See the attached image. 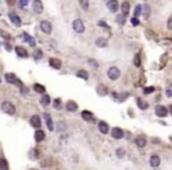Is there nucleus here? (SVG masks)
<instances>
[{
	"instance_id": "1",
	"label": "nucleus",
	"mask_w": 172,
	"mask_h": 170,
	"mask_svg": "<svg viewBox=\"0 0 172 170\" xmlns=\"http://www.w3.org/2000/svg\"><path fill=\"white\" fill-rule=\"evenodd\" d=\"M1 109H2L4 113H6V114H8V115H14V113H15V107L8 101L2 102Z\"/></svg>"
},
{
	"instance_id": "2",
	"label": "nucleus",
	"mask_w": 172,
	"mask_h": 170,
	"mask_svg": "<svg viewBox=\"0 0 172 170\" xmlns=\"http://www.w3.org/2000/svg\"><path fill=\"white\" fill-rule=\"evenodd\" d=\"M73 26V30L77 32V33H84L85 31V26H84V22L80 20V19H75L72 24Z\"/></svg>"
},
{
	"instance_id": "3",
	"label": "nucleus",
	"mask_w": 172,
	"mask_h": 170,
	"mask_svg": "<svg viewBox=\"0 0 172 170\" xmlns=\"http://www.w3.org/2000/svg\"><path fill=\"white\" fill-rule=\"evenodd\" d=\"M107 76H108L111 80H117V79H119V76H120V70H119V68L111 67L107 70Z\"/></svg>"
},
{
	"instance_id": "4",
	"label": "nucleus",
	"mask_w": 172,
	"mask_h": 170,
	"mask_svg": "<svg viewBox=\"0 0 172 170\" xmlns=\"http://www.w3.org/2000/svg\"><path fill=\"white\" fill-rule=\"evenodd\" d=\"M5 79H6V81L8 82V83H12V85H19V86H21V83H20V81H19V79L15 76V74H13V73H7L6 75H5Z\"/></svg>"
},
{
	"instance_id": "5",
	"label": "nucleus",
	"mask_w": 172,
	"mask_h": 170,
	"mask_svg": "<svg viewBox=\"0 0 172 170\" xmlns=\"http://www.w3.org/2000/svg\"><path fill=\"white\" fill-rule=\"evenodd\" d=\"M32 8H33L34 13H37V14H41L42 11H44V5H42L41 0H33Z\"/></svg>"
},
{
	"instance_id": "6",
	"label": "nucleus",
	"mask_w": 172,
	"mask_h": 170,
	"mask_svg": "<svg viewBox=\"0 0 172 170\" xmlns=\"http://www.w3.org/2000/svg\"><path fill=\"white\" fill-rule=\"evenodd\" d=\"M40 28L45 34H51V32H52V25L50 21H46V20L40 22Z\"/></svg>"
},
{
	"instance_id": "7",
	"label": "nucleus",
	"mask_w": 172,
	"mask_h": 170,
	"mask_svg": "<svg viewBox=\"0 0 172 170\" xmlns=\"http://www.w3.org/2000/svg\"><path fill=\"white\" fill-rule=\"evenodd\" d=\"M8 18H10V20L12 21V24H13L14 26H17V27H20V26H21V19H20V17H18L15 13L11 12V13L8 14Z\"/></svg>"
},
{
	"instance_id": "8",
	"label": "nucleus",
	"mask_w": 172,
	"mask_h": 170,
	"mask_svg": "<svg viewBox=\"0 0 172 170\" xmlns=\"http://www.w3.org/2000/svg\"><path fill=\"white\" fill-rule=\"evenodd\" d=\"M156 115L157 116H159V117H165V116H168V108L166 107H164V106H157L156 107Z\"/></svg>"
},
{
	"instance_id": "9",
	"label": "nucleus",
	"mask_w": 172,
	"mask_h": 170,
	"mask_svg": "<svg viewBox=\"0 0 172 170\" xmlns=\"http://www.w3.org/2000/svg\"><path fill=\"white\" fill-rule=\"evenodd\" d=\"M106 6H107V8L110 9V12H112V13H116V12L118 11V8H119L117 0H107Z\"/></svg>"
},
{
	"instance_id": "10",
	"label": "nucleus",
	"mask_w": 172,
	"mask_h": 170,
	"mask_svg": "<svg viewBox=\"0 0 172 170\" xmlns=\"http://www.w3.org/2000/svg\"><path fill=\"white\" fill-rule=\"evenodd\" d=\"M111 135L113 138H116V140H120V138H123V136H124V132L120 129V128H113L112 129V132H111Z\"/></svg>"
},
{
	"instance_id": "11",
	"label": "nucleus",
	"mask_w": 172,
	"mask_h": 170,
	"mask_svg": "<svg viewBox=\"0 0 172 170\" xmlns=\"http://www.w3.org/2000/svg\"><path fill=\"white\" fill-rule=\"evenodd\" d=\"M160 164V157L158 155H152L150 158V166L152 168H158Z\"/></svg>"
},
{
	"instance_id": "12",
	"label": "nucleus",
	"mask_w": 172,
	"mask_h": 170,
	"mask_svg": "<svg viewBox=\"0 0 172 170\" xmlns=\"http://www.w3.org/2000/svg\"><path fill=\"white\" fill-rule=\"evenodd\" d=\"M129 96H130V94H129V93H114V94H113V98L119 102L125 101Z\"/></svg>"
},
{
	"instance_id": "13",
	"label": "nucleus",
	"mask_w": 172,
	"mask_h": 170,
	"mask_svg": "<svg viewBox=\"0 0 172 170\" xmlns=\"http://www.w3.org/2000/svg\"><path fill=\"white\" fill-rule=\"evenodd\" d=\"M31 124L37 128V129H39L40 127H41V119L38 116V115H33L32 117H31Z\"/></svg>"
},
{
	"instance_id": "14",
	"label": "nucleus",
	"mask_w": 172,
	"mask_h": 170,
	"mask_svg": "<svg viewBox=\"0 0 172 170\" xmlns=\"http://www.w3.org/2000/svg\"><path fill=\"white\" fill-rule=\"evenodd\" d=\"M48 64H50V66H51V67L54 68V69H59V68H61V61H60L59 59L51 58V59H50V61H48Z\"/></svg>"
},
{
	"instance_id": "15",
	"label": "nucleus",
	"mask_w": 172,
	"mask_h": 170,
	"mask_svg": "<svg viewBox=\"0 0 172 170\" xmlns=\"http://www.w3.org/2000/svg\"><path fill=\"white\" fill-rule=\"evenodd\" d=\"M21 39H23L24 41L29 42L31 47H34V46H35V40L33 39V38H32V36H31V35H29L27 33H23V34H21Z\"/></svg>"
},
{
	"instance_id": "16",
	"label": "nucleus",
	"mask_w": 172,
	"mask_h": 170,
	"mask_svg": "<svg viewBox=\"0 0 172 170\" xmlns=\"http://www.w3.org/2000/svg\"><path fill=\"white\" fill-rule=\"evenodd\" d=\"M15 53H17L18 56H20V58H27V56H29L27 51H26L24 47H21V46H18V47L15 48Z\"/></svg>"
},
{
	"instance_id": "17",
	"label": "nucleus",
	"mask_w": 172,
	"mask_h": 170,
	"mask_svg": "<svg viewBox=\"0 0 172 170\" xmlns=\"http://www.w3.org/2000/svg\"><path fill=\"white\" fill-rule=\"evenodd\" d=\"M81 117H83L85 121H87V122H92V121L94 120L93 114H92L91 111H89V110H84V111L81 113Z\"/></svg>"
},
{
	"instance_id": "18",
	"label": "nucleus",
	"mask_w": 172,
	"mask_h": 170,
	"mask_svg": "<svg viewBox=\"0 0 172 170\" xmlns=\"http://www.w3.org/2000/svg\"><path fill=\"white\" fill-rule=\"evenodd\" d=\"M98 128H99V130H100L102 134H107V133H108V129H110L108 124H107L105 121H100V122H99Z\"/></svg>"
},
{
	"instance_id": "19",
	"label": "nucleus",
	"mask_w": 172,
	"mask_h": 170,
	"mask_svg": "<svg viewBox=\"0 0 172 170\" xmlns=\"http://www.w3.org/2000/svg\"><path fill=\"white\" fill-rule=\"evenodd\" d=\"M120 8H121V13H123V15H124V17H127L129 13H130V4H129L127 1H124Z\"/></svg>"
},
{
	"instance_id": "20",
	"label": "nucleus",
	"mask_w": 172,
	"mask_h": 170,
	"mask_svg": "<svg viewBox=\"0 0 172 170\" xmlns=\"http://www.w3.org/2000/svg\"><path fill=\"white\" fill-rule=\"evenodd\" d=\"M66 109L69 110V111H72V113H74V111H77L78 110V104L75 103L74 101H69L66 103Z\"/></svg>"
},
{
	"instance_id": "21",
	"label": "nucleus",
	"mask_w": 172,
	"mask_h": 170,
	"mask_svg": "<svg viewBox=\"0 0 172 170\" xmlns=\"http://www.w3.org/2000/svg\"><path fill=\"white\" fill-rule=\"evenodd\" d=\"M44 117H45V120H46V123H47V127H48V129L52 132L54 128H53V121H52V117H51V115L50 114H44Z\"/></svg>"
},
{
	"instance_id": "22",
	"label": "nucleus",
	"mask_w": 172,
	"mask_h": 170,
	"mask_svg": "<svg viewBox=\"0 0 172 170\" xmlns=\"http://www.w3.org/2000/svg\"><path fill=\"white\" fill-rule=\"evenodd\" d=\"M97 93H98V95H100V96H105V95L107 94V87H106L105 85H99L98 88H97Z\"/></svg>"
},
{
	"instance_id": "23",
	"label": "nucleus",
	"mask_w": 172,
	"mask_h": 170,
	"mask_svg": "<svg viewBox=\"0 0 172 170\" xmlns=\"http://www.w3.org/2000/svg\"><path fill=\"white\" fill-rule=\"evenodd\" d=\"M137 104L141 110H145V109H147V108H149V103H147L146 101H144V100H141L140 98H138L137 99Z\"/></svg>"
},
{
	"instance_id": "24",
	"label": "nucleus",
	"mask_w": 172,
	"mask_h": 170,
	"mask_svg": "<svg viewBox=\"0 0 172 170\" xmlns=\"http://www.w3.org/2000/svg\"><path fill=\"white\" fill-rule=\"evenodd\" d=\"M34 138H35V141L37 142H41L44 138H45V133L42 132V130H37L35 132V134H34Z\"/></svg>"
},
{
	"instance_id": "25",
	"label": "nucleus",
	"mask_w": 172,
	"mask_h": 170,
	"mask_svg": "<svg viewBox=\"0 0 172 170\" xmlns=\"http://www.w3.org/2000/svg\"><path fill=\"white\" fill-rule=\"evenodd\" d=\"M40 103H41V106H44V107H47L50 103H51V99H50V96L48 95H44L41 99H40Z\"/></svg>"
},
{
	"instance_id": "26",
	"label": "nucleus",
	"mask_w": 172,
	"mask_h": 170,
	"mask_svg": "<svg viewBox=\"0 0 172 170\" xmlns=\"http://www.w3.org/2000/svg\"><path fill=\"white\" fill-rule=\"evenodd\" d=\"M96 45H97L98 47H106V46H107V40L104 39V38H98V39L96 40Z\"/></svg>"
},
{
	"instance_id": "27",
	"label": "nucleus",
	"mask_w": 172,
	"mask_h": 170,
	"mask_svg": "<svg viewBox=\"0 0 172 170\" xmlns=\"http://www.w3.org/2000/svg\"><path fill=\"white\" fill-rule=\"evenodd\" d=\"M136 144H137V147L139 148H143V147H145V144H146V140L144 138V137H137L136 138Z\"/></svg>"
},
{
	"instance_id": "28",
	"label": "nucleus",
	"mask_w": 172,
	"mask_h": 170,
	"mask_svg": "<svg viewBox=\"0 0 172 170\" xmlns=\"http://www.w3.org/2000/svg\"><path fill=\"white\" fill-rule=\"evenodd\" d=\"M77 76H78V77H81V79H84V80H87V79H89L87 72H86V70H83V69L77 72Z\"/></svg>"
},
{
	"instance_id": "29",
	"label": "nucleus",
	"mask_w": 172,
	"mask_h": 170,
	"mask_svg": "<svg viewBox=\"0 0 172 170\" xmlns=\"http://www.w3.org/2000/svg\"><path fill=\"white\" fill-rule=\"evenodd\" d=\"M33 88H34L35 92L39 93V94H44L45 93V87L41 86V85H39V83H35L34 86H33Z\"/></svg>"
},
{
	"instance_id": "30",
	"label": "nucleus",
	"mask_w": 172,
	"mask_h": 170,
	"mask_svg": "<svg viewBox=\"0 0 172 170\" xmlns=\"http://www.w3.org/2000/svg\"><path fill=\"white\" fill-rule=\"evenodd\" d=\"M8 162L5 160V158H1L0 160V169L1 170H8Z\"/></svg>"
},
{
	"instance_id": "31",
	"label": "nucleus",
	"mask_w": 172,
	"mask_h": 170,
	"mask_svg": "<svg viewBox=\"0 0 172 170\" xmlns=\"http://www.w3.org/2000/svg\"><path fill=\"white\" fill-rule=\"evenodd\" d=\"M79 4H80V6L83 7V9H89V7H90L89 0H79Z\"/></svg>"
},
{
	"instance_id": "32",
	"label": "nucleus",
	"mask_w": 172,
	"mask_h": 170,
	"mask_svg": "<svg viewBox=\"0 0 172 170\" xmlns=\"http://www.w3.org/2000/svg\"><path fill=\"white\" fill-rule=\"evenodd\" d=\"M140 13H141V5H137L136 8H135V12H133V15L136 18H138L140 15Z\"/></svg>"
},
{
	"instance_id": "33",
	"label": "nucleus",
	"mask_w": 172,
	"mask_h": 170,
	"mask_svg": "<svg viewBox=\"0 0 172 170\" xmlns=\"http://www.w3.org/2000/svg\"><path fill=\"white\" fill-rule=\"evenodd\" d=\"M53 107L56 108V109H61V101H60V99H56L54 100V103H53Z\"/></svg>"
},
{
	"instance_id": "34",
	"label": "nucleus",
	"mask_w": 172,
	"mask_h": 170,
	"mask_svg": "<svg viewBox=\"0 0 172 170\" xmlns=\"http://www.w3.org/2000/svg\"><path fill=\"white\" fill-rule=\"evenodd\" d=\"M33 56H34V59H37V60L41 59V58H42V52H41L40 49H37L34 52V55H33Z\"/></svg>"
},
{
	"instance_id": "35",
	"label": "nucleus",
	"mask_w": 172,
	"mask_h": 170,
	"mask_svg": "<svg viewBox=\"0 0 172 170\" xmlns=\"http://www.w3.org/2000/svg\"><path fill=\"white\" fill-rule=\"evenodd\" d=\"M133 62H135V66H136V67H139V66H140L141 62H140V55H139V54H136Z\"/></svg>"
},
{
	"instance_id": "36",
	"label": "nucleus",
	"mask_w": 172,
	"mask_h": 170,
	"mask_svg": "<svg viewBox=\"0 0 172 170\" xmlns=\"http://www.w3.org/2000/svg\"><path fill=\"white\" fill-rule=\"evenodd\" d=\"M165 94H166V96H168V98H172V85H170V86L166 88Z\"/></svg>"
},
{
	"instance_id": "37",
	"label": "nucleus",
	"mask_w": 172,
	"mask_h": 170,
	"mask_svg": "<svg viewBox=\"0 0 172 170\" xmlns=\"http://www.w3.org/2000/svg\"><path fill=\"white\" fill-rule=\"evenodd\" d=\"M144 7H145L144 8V15H145V18H149V15H150V6L145 5Z\"/></svg>"
},
{
	"instance_id": "38",
	"label": "nucleus",
	"mask_w": 172,
	"mask_h": 170,
	"mask_svg": "<svg viewBox=\"0 0 172 170\" xmlns=\"http://www.w3.org/2000/svg\"><path fill=\"white\" fill-rule=\"evenodd\" d=\"M152 92H154V87H145L144 88V93L145 94H151Z\"/></svg>"
},
{
	"instance_id": "39",
	"label": "nucleus",
	"mask_w": 172,
	"mask_h": 170,
	"mask_svg": "<svg viewBox=\"0 0 172 170\" xmlns=\"http://www.w3.org/2000/svg\"><path fill=\"white\" fill-rule=\"evenodd\" d=\"M116 154H117V156H119V157H123V156H124V154H125V150H124V148H119V149L116 151Z\"/></svg>"
},
{
	"instance_id": "40",
	"label": "nucleus",
	"mask_w": 172,
	"mask_h": 170,
	"mask_svg": "<svg viewBox=\"0 0 172 170\" xmlns=\"http://www.w3.org/2000/svg\"><path fill=\"white\" fill-rule=\"evenodd\" d=\"M124 18H125V17H124L123 14H120V15H117V21H118L120 25H124V22H125V21H124Z\"/></svg>"
},
{
	"instance_id": "41",
	"label": "nucleus",
	"mask_w": 172,
	"mask_h": 170,
	"mask_svg": "<svg viewBox=\"0 0 172 170\" xmlns=\"http://www.w3.org/2000/svg\"><path fill=\"white\" fill-rule=\"evenodd\" d=\"M65 129H66L65 124H64L63 122H59V123H58V130H59V132H60V130L63 132V130H65Z\"/></svg>"
},
{
	"instance_id": "42",
	"label": "nucleus",
	"mask_w": 172,
	"mask_h": 170,
	"mask_svg": "<svg viewBox=\"0 0 172 170\" xmlns=\"http://www.w3.org/2000/svg\"><path fill=\"white\" fill-rule=\"evenodd\" d=\"M131 24H132L133 26H138V25H139V20H138V18H136V17L132 18V19H131Z\"/></svg>"
},
{
	"instance_id": "43",
	"label": "nucleus",
	"mask_w": 172,
	"mask_h": 170,
	"mask_svg": "<svg viewBox=\"0 0 172 170\" xmlns=\"http://www.w3.org/2000/svg\"><path fill=\"white\" fill-rule=\"evenodd\" d=\"M27 4H29V0H19V5H20V7H25V6H27Z\"/></svg>"
},
{
	"instance_id": "44",
	"label": "nucleus",
	"mask_w": 172,
	"mask_h": 170,
	"mask_svg": "<svg viewBox=\"0 0 172 170\" xmlns=\"http://www.w3.org/2000/svg\"><path fill=\"white\" fill-rule=\"evenodd\" d=\"M168 28H169L170 31H172V15L169 18V20H168Z\"/></svg>"
},
{
	"instance_id": "45",
	"label": "nucleus",
	"mask_w": 172,
	"mask_h": 170,
	"mask_svg": "<svg viewBox=\"0 0 172 170\" xmlns=\"http://www.w3.org/2000/svg\"><path fill=\"white\" fill-rule=\"evenodd\" d=\"M89 62H90V64H91L93 67H98V64H97V61H94V60L90 59V60H89Z\"/></svg>"
},
{
	"instance_id": "46",
	"label": "nucleus",
	"mask_w": 172,
	"mask_h": 170,
	"mask_svg": "<svg viewBox=\"0 0 172 170\" xmlns=\"http://www.w3.org/2000/svg\"><path fill=\"white\" fill-rule=\"evenodd\" d=\"M1 33L4 34V35H2V36H4V38H5V39H7V40H8V39H10V34H7V33H4V32H1Z\"/></svg>"
},
{
	"instance_id": "47",
	"label": "nucleus",
	"mask_w": 172,
	"mask_h": 170,
	"mask_svg": "<svg viewBox=\"0 0 172 170\" xmlns=\"http://www.w3.org/2000/svg\"><path fill=\"white\" fill-rule=\"evenodd\" d=\"M14 2H15V0H7L8 5H14Z\"/></svg>"
},
{
	"instance_id": "48",
	"label": "nucleus",
	"mask_w": 172,
	"mask_h": 170,
	"mask_svg": "<svg viewBox=\"0 0 172 170\" xmlns=\"http://www.w3.org/2000/svg\"><path fill=\"white\" fill-rule=\"evenodd\" d=\"M0 81H1V80H0Z\"/></svg>"
}]
</instances>
